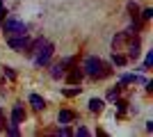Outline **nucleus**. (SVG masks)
<instances>
[{
    "label": "nucleus",
    "instance_id": "21",
    "mask_svg": "<svg viewBox=\"0 0 153 137\" xmlns=\"http://www.w3.org/2000/svg\"><path fill=\"white\" fill-rule=\"evenodd\" d=\"M2 73H5V76H7L9 80H14V78H16V73H14L12 69H9V66H5V69H2Z\"/></svg>",
    "mask_w": 153,
    "mask_h": 137
},
{
    "label": "nucleus",
    "instance_id": "23",
    "mask_svg": "<svg viewBox=\"0 0 153 137\" xmlns=\"http://www.w3.org/2000/svg\"><path fill=\"white\" fill-rule=\"evenodd\" d=\"M76 135H78V137H80V135L85 137V135H89V130H87V128H85V126H80V128H78V130H76Z\"/></svg>",
    "mask_w": 153,
    "mask_h": 137
},
{
    "label": "nucleus",
    "instance_id": "16",
    "mask_svg": "<svg viewBox=\"0 0 153 137\" xmlns=\"http://www.w3.org/2000/svg\"><path fill=\"white\" fill-rule=\"evenodd\" d=\"M128 12H130V16H133V19H135V16H140V14H137V12H140L137 2H128Z\"/></svg>",
    "mask_w": 153,
    "mask_h": 137
},
{
    "label": "nucleus",
    "instance_id": "6",
    "mask_svg": "<svg viewBox=\"0 0 153 137\" xmlns=\"http://www.w3.org/2000/svg\"><path fill=\"white\" fill-rule=\"evenodd\" d=\"M82 78H85V71L80 69V66L71 69V71H69V76H66V80H69L71 85H80V82H82Z\"/></svg>",
    "mask_w": 153,
    "mask_h": 137
},
{
    "label": "nucleus",
    "instance_id": "11",
    "mask_svg": "<svg viewBox=\"0 0 153 137\" xmlns=\"http://www.w3.org/2000/svg\"><path fill=\"white\" fill-rule=\"evenodd\" d=\"M73 119H76V112L62 110V112H59V117H57V121H59V124H69V121H73Z\"/></svg>",
    "mask_w": 153,
    "mask_h": 137
},
{
    "label": "nucleus",
    "instance_id": "28",
    "mask_svg": "<svg viewBox=\"0 0 153 137\" xmlns=\"http://www.w3.org/2000/svg\"><path fill=\"white\" fill-rule=\"evenodd\" d=\"M0 7H2V0H0Z\"/></svg>",
    "mask_w": 153,
    "mask_h": 137
},
{
    "label": "nucleus",
    "instance_id": "1",
    "mask_svg": "<svg viewBox=\"0 0 153 137\" xmlns=\"http://www.w3.org/2000/svg\"><path fill=\"white\" fill-rule=\"evenodd\" d=\"M2 25V32H5V37H14V34H27V27H25V23L23 21H19V19H7V21H2L0 23Z\"/></svg>",
    "mask_w": 153,
    "mask_h": 137
},
{
    "label": "nucleus",
    "instance_id": "4",
    "mask_svg": "<svg viewBox=\"0 0 153 137\" xmlns=\"http://www.w3.org/2000/svg\"><path fill=\"white\" fill-rule=\"evenodd\" d=\"M7 44L14 50H25L30 41H27V34H14V37H7Z\"/></svg>",
    "mask_w": 153,
    "mask_h": 137
},
{
    "label": "nucleus",
    "instance_id": "5",
    "mask_svg": "<svg viewBox=\"0 0 153 137\" xmlns=\"http://www.w3.org/2000/svg\"><path fill=\"white\" fill-rule=\"evenodd\" d=\"M130 39L126 32H119V34H114V39H112V48H114V53L117 50H126V41Z\"/></svg>",
    "mask_w": 153,
    "mask_h": 137
},
{
    "label": "nucleus",
    "instance_id": "26",
    "mask_svg": "<svg viewBox=\"0 0 153 137\" xmlns=\"http://www.w3.org/2000/svg\"><path fill=\"white\" fill-rule=\"evenodd\" d=\"M57 135H71V130H69V128H66V126L62 124V128L57 130Z\"/></svg>",
    "mask_w": 153,
    "mask_h": 137
},
{
    "label": "nucleus",
    "instance_id": "15",
    "mask_svg": "<svg viewBox=\"0 0 153 137\" xmlns=\"http://www.w3.org/2000/svg\"><path fill=\"white\" fill-rule=\"evenodd\" d=\"M112 62H114V64H119V66H121V64H126V57H123L121 53L117 50V53H114V55H112Z\"/></svg>",
    "mask_w": 153,
    "mask_h": 137
},
{
    "label": "nucleus",
    "instance_id": "19",
    "mask_svg": "<svg viewBox=\"0 0 153 137\" xmlns=\"http://www.w3.org/2000/svg\"><path fill=\"white\" fill-rule=\"evenodd\" d=\"M151 19H153V9L149 7V9H144V12H142V21H151Z\"/></svg>",
    "mask_w": 153,
    "mask_h": 137
},
{
    "label": "nucleus",
    "instance_id": "27",
    "mask_svg": "<svg viewBox=\"0 0 153 137\" xmlns=\"http://www.w3.org/2000/svg\"><path fill=\"white\" fill-rule=\"evenodd\" d=\"M7 19V12H5V9H2V7H0V23H2V21H5Z\"/></svg>",
    "mask_w": 153,
    "mask_h": 137
},
{
    "label": "nucleus",
    "instance_id": "24",
    "mask_svg": "<svg viewBox=\"0 0 153 137\" xmlns=\"http://www.w3.org/2000/svg\"><path fill=\"white\" fill-rule=\"evenodd\" d=\"M151 64H153V53H149V55H146V62H144V69H149Z\"/></svg>",
    "mask_w": 153,
    "mask_h": 137
},
{
    "label": "nucleus",
    "instance_id": "10",
    "mask_svg": "<svg viewBox=\"0 0 153 137\" xmlns=\"http://www.w3.org/2000/svg\"><path fill=\"white\" fill-rule=\"evenodd\" d=\"M30 103H32L34 110H44V107H46V101L39 96V94H30Z\"/></svg>",
    "mask_w": 153,
    "mask_h": 137
},
{
    "label": "nucleus",
    "instance_id": "3",
    "mask_svg": "<svg viewBox=\"0 0 153 137\" xmlns=\"http://www.w3.org/2000/svg\"><path fill=\"white\" fill-rule=\"evenodd\" d=\"M101 59L94 57V55H89V57L85 59V66H82V71L87 73V76H91V78H96V73H98V69H101Z\"/></svg>",
    "mask_w": 153,
    "mask_h": 137
},
{
    "label": "nucleus",
    "instance_id": "8",
    "mask_svg": "<svg viewBox=\"0 0 153 137\" xmlns=\"http://www.w3.org/2000/svg\"><path fill=\"white\" fill-rule=\"evenodd\" d=\"M44 44H46V39H44V37H39V39H34L32 44H27L25 53H27V55H37V53L41 50V46H44Z\"/></svg>",
    "mask_w": 153,
    "mask_h": 137
},
{
    "label": "nucleus",
    "instance_id": "18",
    "mask_svg": "<svg viewBox=\"0 0 153 137\" xmlns=\"http://www.w3.org/2000/svg\"><path fill=\"white\" fill-rule=\"evenodd\" d=\"M5 130H7V135L16 137V135H19V126H16V124H12V126H9V128H5Z\"/></svg>",
    "mask_w": 153,
    "mask_h": 137
},
{
    "label": "nucleus",
    "instance_id": "13",
    "mask_svg": "<svg viewBox=\"0 0 153 137\" xmlns=\"http://www.w3.org/2000/svg\"><path fill=\"white\" fill-rule=\"evenodd\" d=\"M103 105H105V103H103L101 98H91V101H89V110H91V112H101Z\"/></svg>",
    "mask_w": 153,
    "mask_h": 137
},
{
    "label": "nucleus",
    "instance_id": "25",
    "mask_svg": "<svg viewBox=\"0 0 153 137\" xmlns=\"http://www.w3.org/2000/svg\"><path fill=\"white\" fill-rule=\"evenodd\" d=\"M119 91H121V87H117V89H110L108 96H110V98H117V96H119Z\"/></svg>",
    "mask_w": 153,
    "mask_h": 137
},
{
    "label": "nucleus",
    "instance_id": "12",
    "mask_svg": "<svg viewBox=\"0 0 153 137\" xmlns=\"http://www.w3.org/2000/svg\"><path fill=\"white\" fill-rule=\"evenodd\" d=\"M64 71H66V69L62 66V62H59V64H53V66H51V76H53V78H62Z\"/></svg>",
    "mask_w": 153,
    "mask_h": 137
},
{
    "label": "nucleus",
    "instance_id": "14",
    "mask_svg": "<svg viewBox=\"0 0 153 137\" xmlns=\"http://www.w3.org/2000/svg\"><path fill=\"white\" fill-rule=\"evenodd\" d=\"M110 73H112V69H110L108 64H101V69H98V73H96V78H108Z\"/></svg>",
    "mask_w": 153,
    "mask_h": 137
},
{
    "label": "nucleus",
    "instance_id": "9",
    "mask_svg": "<svg viewBox=\"0 0 153 137\" xmlns=\"http://www.w3.org/2000/svg\"><path fill=\"white\" fill-rule=\"evenodd\" d=\"M23 117H25V114H23V105L16 103V105H14V110H12V124L19 126L21 121H23Z\"/></svg>",
    "mask_w": 153,
    "mask_h": 137
},
{
    "label": "nucleus",
    "instance_id": "20",
    "mask_svg": "<svg viewBox=\"0 0 153 137\" xmlns=\"http://www.w3.org/2000/svg\"><path fill=\"white\" fill-rule=\"evenodd\" d=\"M7 128V119H5V110H0V130Z\"/></svg>",
    "mask_w": 153,
    "mask_h": 137
},
{
    "label": "nucleus",
    "instance_id": "22",
    "mask_svg": "<svg viewBox=\"0 0 153 137\" xmlns=\"http://www.w3.org/2000/svg\"><path fill=\"white\" fill-rule=\"evenodd\" d=\"M126 101H117V107H119V114H123V112H126Z\"/></svg>",
    "mask_w": 153,
    "mask_h": 137
},
{
    "label": "nucleus",
    "instance_id": "17",
    "mask_svg": "<svg viewBox=\"0 0 153 137\" xmlns=\"http://www.w3.org/2000/svg\"><path fill=\"white\" fill-rule=\"evenodd\" d=\"M62 94L64 96H78V94H80V87H73V89H62Z\"/></svg>",
    "mask_w": 153,
    "mask_h": 137
},
{
    "label": "nucleus",
    "instance_id": "7",
    "mask_svg": "<svg viewBox=\"0 0 153 137\" xmlns=\"http://www.w3.org/2000/svg\"><path fill=\"white\" fill-rule=\"evenodd\" d=\"M126 50H128V59H137L140 57V39H133L130 41V44L126 46Z\"/></svg>",
    "mask_w": 153,
    "mask_h": 137
},
{
    "label": "nucleus",
    "instance_id": "2",
    "mask_svg": "<svg viewBox=\"0 0 153 137\" xmlns=\"http://www.w3.org/2000/svg\"><path fill=\"white\" fill-rule=\"evenodd\" d=\"M51 57H53V44L46 41V44L41 46V50L37 53V57H34V64L37 66H46L48 62H51Z\"/></svg>",
    "mask_w": 153,
    "mask_h": 137
}]
</instances>
